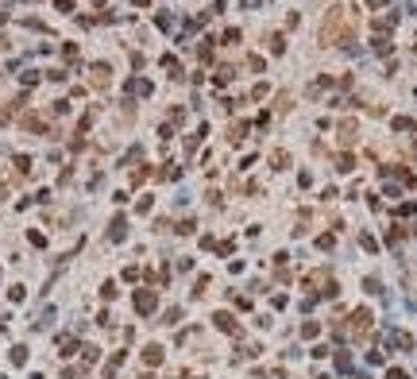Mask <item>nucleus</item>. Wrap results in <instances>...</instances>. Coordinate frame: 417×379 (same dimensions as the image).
<instances>
[{
  "label": "nucleus",
  "mask_w": 417,
  "mask_h": 379,
  "mask_svg": "<svg viewBox=\"0 0 417 379\" xmlns=\"http://www.w3.org/2000/svg\"><path fill=\"white\" fill-rule=\"evenodd\" d=\"M321 43H352V31H348V12L344 8H332L325 16V28H321Z\"/></svg>",
  "instance_id": "f257e3e1"
},
{
  "label": "nucleus",
  "mask_w": 417,
  "mask_h": 379,
  "mask_svg": "<svg viewBox=\"0 0 417 379\" xmlns=\"http://www.w3.org/2000/svg\"><path fill=\"white\" fill-rule=\"evenodd\" d=\"M216 325H220V329H236V321H232L228 314H216Z\"/></svg>",
  "instance_id": "1a4fd4ad"
},
{
  "label": "nucleus",
  "mask_w": 417,
  "mask_h": 379,
  "mask_svg": "<svg viewBox=\"0 0 417 379\" xmlns=\"http://www.w3.org/2000/svg\"><path fill=\"white\" fill-rule=\"evenodd\" d=\"M135 310H139V314H151V310H155V294L139 290V294H135Z\"/></svg>",
  "instance_id": "f03ea898"
},
{
  "label": "nucleus",
  "mask_w": 417,
  "mask_h": 379,
  "mask_svg": "<svg viewBox=\"0 0 417 379\" xmlns=\"http://www.w3.org/2000/svg\"><path fill=\"white\" fill-rule=\"evenodd\" d=\"M143 360H147V364H158V360H162V348H158V344H151V348L143 352Z\"/></svg>",
  "instance_id": "423d86ee"
},
{
  "label": "nucleus",
  "mask_w": 417,
  "mask_h": 379,
  "mask_svg": "<svg viewBox=\"0 0 417 379\" xmlns=\"http://www.w3.org/2000/svg\"><path fill=\"white\" fill-rule=\"evenodd\" d=\"M124 228H128V224H124V217H116L112 228H108V240H124Z\"/></svg>",
  "instance_id": "20e7f679"
},
{
  "label": "nucleus",
  "mask_w": 417,
  "mask_h": 379,
  "mask_svg": "<svg viewBox=\"0 0 417 379\" xmlns=\"http://www.w3.org/2000/svg\"><path fill=\"white\" fill-rule=\"evenodd\" d=\"M23 360H27V348H23V344H15V348H12V364H23Z\"/></svg>",
  "instance_id": "6e6552de"
},
{
  "label": "nucleus",
  "mask_w": 417,
  "mask_h": 379,
  "mask_svg": "<svg viewBox=\"0 0 417 379\" xmlns=\"http://www.w3.org/2000/svg\"><path fill=\"white\" fill-rule=\"evenodd\" d=\"M158 28L170 31V28H174V16H170V12H162V16H158Z\"/></svg>",
  "instance_id": "9d476101"
},
{
  "label": "nucleus",
  "mask_w": 417,
  "mask_h": 379,
  "mask_svg": "<svg viewBox=\"0 0 417 379\" xmlns=\"http://www.w3.org/2000/svg\"><path fill=\"white\" fill-rule=\"evenodd\" d=\"M282 50H286V39H282V35H274V39H271V54H282Z\"/></svg>",
  "instance_id": "0eeeda50"
},
{
  "label": "nucleus",
  "mask_w": 417,
  "mask_h": 379,
  "mask_svg": "<svg viewBox=\"0 0 417 379\" xmlns=\"http://www.w3.org/2000/svg\"><path fill=\"white\" fill-rule=\"evenodd\" d=\"M340 140H344V144H352V140H356V124H352V120H344V124H340Z\"/></svg>",
  "instance_id": "39448f33"
},
{
  "label": "nucleus",
  "mask_w": 417,
  "mask_h": 379,
  "mask_svg": "<svg viewBox=\"0 0 417 379\" xmlns=\"http://www.w3.org/2000/svg\"><path fill=\"white\" fill-rule=\"evenodd\" d=\"M108 62H97V66H93V86H108Z\"/></svg>",
  "instance_id": "7ed1b4c3"
},
{
  "label": "nucleus",
  "mask_w": 417,
  "mask_h": 379,
  "mask_svg": "<svg viewBox=\"0 0 417 379\" xmlns=\"http://www.w3.org/2000/svg\"><path fill=\"white\" fill-rule=\"evenodd\" d=\"M244 4H247V8H255V4H259V0H244Z\"/></svg>",
  "instance_id": "f8f14e48"
},
{
  "label": "nucleus",
  "mask_w": 417,
  "mask_h": 379,
  "mask_svg": "<svg viewBox=\"0 0 417 379\" xmlns=\"http://www.w3.org/2000/svg\"><path fill=\"white\" fill-rule=\"evenodd\" d=\"M387 379H406V372H398V368H390V372H387Z\"/></svg>",
  "instance_id": "9b49d317"
}]
</instances>
